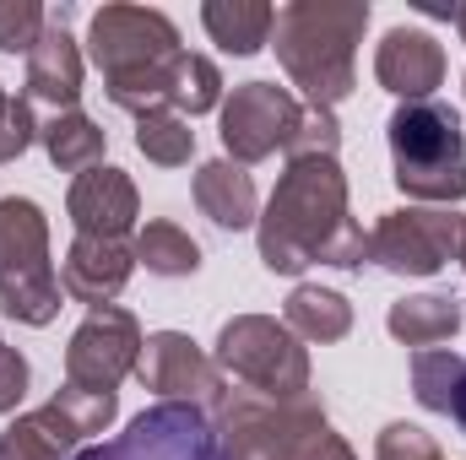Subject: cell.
Wrapping results in <instances>:
<instances>
[{
    "label": "cell",
    "mask_w": 466,
    "mask_h": 460,
    "mask_svg": "<svg viewBox=\"0 0 466 460\" xmlns=\"http://www.w3.org/2000/svg\"><path fill=\"white\" fill-rule=\"evenodd\" d=\"M260 265L277 276H299L304 265H369V233L348 212V174L337 157H288L260 223Z\"/></svg>",
    "instance_id": "1"
},
{
    "label": "cell",
    "mask_w": 466,
    "mask_h": 460,
    "mask_svg": "<svg viewBox=\"0 0 466 460\" xmlns=\"http://www.w3.org/2000/svg\"><path fill=\"white\" fill-rule=\"evenodd\" d=\"M87 55L104 71L109 104L147 119L174 109V65H179V27L152 5H98L87 27Z\"/></svg>",
    "instance_id": "2"
},
{
    "label": "cell",
    "mask_w": 466,
    "mask_h": 460,
    "mask_svg": "<svg viewBox=\"0 0 466 460\" xmlns=\"http://www.w3.org/2000/svg\"><path fill=\"white\" fill-rule=\"evenodd\" d=\"M369 0H288L271 22V49L309 109H331L358 87V44Z\"/></svg>",
    "instance_id": "3"
},
{
    "label": "cell",
    "mask_w": 466,
    "mask_h": 460,
    "mask_svg": "<svg viewBox=\"0 0 466 460\" xmlns=\"http://www.w3.org/2000/svg\"><path fill=\"white\" fill-rule=\"evenodd\" d=\"M390 163H396V190L429 206H461L466 201V135L461 115L440 98L429 104H401L390 125Z\"/></svg>",
    "instance_id": "4"
},
{
    "label": "cell",
    "mask_w": 466,
    "mask_h": 460,
    "mask_svg": "<svg viewBox=\"0 0 466 460\" xmlns=\"http://www.w3.org/2000/svg\"><path fill=\"white\" fill-rule=\"evenodd\" d=\"M60 276L49 260V217L27 195L0 201V309L16 325H55L60 315Z\"/></svg>",
    "instance_id": "5"
},
{
    "label": "cell",
    "mask_w": 466,
    "mask_h": 460,
    "mask_svg": "<svg viewBox=\"0 0 466 460\" xmlns=\"http://www.w3.org/2000/svg\"><path fill=\"white\" fill-rule=\"evenodd\" d=\"M218 368L271 401L309 395V346L271 315H233L218 331Z\"/></svg>",
    "instance_id": "6"
},
{
    "label": "cell",
    "mask_w": 466,
    "mask_h": 460,
    "mask_svg": "<svg viewBox=\"0 0 466 460\" xmlns=\"http://www.w3.org/2000/svg\"><path fill=\"white\" fill-rule=\"evenodd\" d=\"M76 460H228L212 412L185 406V401H157L141 417H130V428L115 434L109 445H87Z\"/></svg>",
    "instance_id": "7"
},
{
    "label": "cell",
    "mask_w": 466,
    "mask_h": 460,
    "mask_svg": "<svg viewBox=\"0 0 466 460\" xmlns=\"http://www.w3.org/2000/svg\"><path fill=\"white\" fill-rule=\"evenodd\" d=\"M320 401L299 395V401H271L255 390H228L212 412L223 455L228 460H299V434L309 423Z\"/></svg>",
    "instance_id": "8"
},
{
    "label": "cell",
    "mask_w": 466,
    "mask_h": 460,
    "mask_svg": "<svg viewBox=\"0 0 466 460\" xmlns=\"http://www.w3.org/2000/svg\"><path fill=\"white\" fill-rule=\"evenodd\" d=\"M299 125H304V98H293L277 82H244V87H233L228 98H223V109H218L223 152L238 168L266 163L271 152H288L293 135H299Z\"/></svg>",
    "instance_id": "9"
},
{
    "label": "cell",
    "mask_w": 466,
    "mask_h": 460,
    "mask_svg": "<svg viewBox=\"0 0 466 460\" xmlns=\"http://www.w3.org/2000/svg\"><path fill=\"white\" fill-rule=\"evenodd\" d=\"M461 223L451 206H396L369 233V260L390 276H434L456 260Z\"/></svg>",
    "instance_id": "10"
},
{
    "label": "cell",
    "mask_w": 466,
    "mask_h": 460,
    "mask_svg": "<svg viewBox=\"0 0 466 460\" xmlns=\"http://www.w3.org/2000/svg\"><path fill=\"white\" fill-rule=\"evenodd\" d=\"M141 342L147 336H141L130 309H119V304L87 309V320L71 331V346H66V385L119 395V385L141 363Z\"/></svg>",
    "instance_id": "11"
},
{
    "label": "cell",
    "mask_w": 466,
    "mask_h": 460,
    "mask_svg": "<svg viewBox=\"0 0 466 460\" xmlns=\"http://www.w3.org/2000/svg\"><path fill=\"white\" fill-rule=\"evenodd\" d=\"M136 379H141L157 401H185V406H201V412H218V401L228 395L218 357H207L185 331H152V336L141 342Z\"/></svg>",
    "instance_id": "12"
},
{
    "label": "cell",
    "mask_w": 466,
    "mask_h": 460,
    "mask_svg": "<svg viewBox=\"0 0 466 460\" xmlns=\"http://www.w3.org/2000/svg\"><path fill=\"white\" fill-rule=\"evenodd\" d=\"M374 82L401 104H429L445 87V49L423 27H390L374 49Z\"/></svg>",
    "instance_id": "13"
},
{
    "label": "cell",
    "mask_w": 466,
    "mask_h": 460,
    "mask_svg": "<svg viewBox=\"0 0 466 460\" xmlns=\"http://www.w3.org/2000/svg\"><path fill=\"white\" fill-rule=\"evenodd\" d=\"M66 212L82 238H125L141 217V195L130 185V174L115 163H98L87 174H76L71 195H66Z\"/></svg>",
    "instance_id": "14"
},
{
    "label": "cell",
    "mask_w": 466,
    "mask_h": 460,
    "mask_svg": "<svg viewBox=\"0 0 466 460\" xmlns=\"http://www.w3.org/2000/svg\"><path fill=\"white\" fill-rule=\"evenodd\" d=\"M130 271H136V249L125 238H82L76 233V244L66 249V265H60V287H66V298L104 309L125 293Z\"/></svg>",
    "instance_id": "15"
},
{
    "label": "cell",
    "mask_w": 466,
    "mask_h": 460,
    "mask_svg": "<svg viewBox=\"0 0 466 460\" xmlns=\"http://www.w3.org/2000/svg\"><path fill=\"white\" fill-rule=\"evenodd\" d=\"M66 16H71V5L49 11V27L27 55V98L55 104V115H71L82 98V49H76Z\"/></svg>",
    "instance_id": "16"
},
{
    "label": "cell",
    "mask_w": 466,
    "mask_h": 460,
    "mask_svg": "<svg viewBox=\"0 0 466 460\" xmlns=\"http://www.w3.org/2000/svg\"><path fill=\"white\" fill-rule=\"evenodd\" d=\"M196 206H201V217H212L218 228H255L260 223V195H255V179H249V168H238L233 157H212V163H201L196 168Z\"/></svg>",
    "instance_id": "17"
},
{
    "label": "cell",
    "mask_w": 466,
    "mask_h": 460,
    "mask_svg": "<svg viewBox=\"0 0 466 460\" xmlns=\"http://www.w3.org/2000/svg\"><path fill=\"white\" fill-rule=\"evenodd\" d=\"M82 434L66 423V412L55 401H44L38 412H22L16 423L0 428V460H76Z\"/></svg>",
    "instance_id": "18"
},
{
    "label": "cell",
    "mask_w": 466,
    "mask_h": 460,
    "mask_svg": "<svg viewBox=\"0 0 466 460\" xmlns=\"http://www.w3.org/2000/svg\"><path fill=\"white\" fill-rule=\"evenodd\" d=\"M385 331L401 346H418V352H423V346H440L461 331V304H456L451 293H412V298L390 304Z\"/></svg>",
    "instance_id": "19"
},
{
    "label": "cell",
    "mask_w": 466,
    "mask_h": 460,
    "mask_svg": "<svg viewBox=\"0 0 466 460\" xmlns=\"http://www.w3.org/2000/svg\"><path fill=\"white\" fill-rule=\"evenodd\" d=\"M282 325L299 336V342H342L352 331V304L337 287H315V282H299L288 293V309H282Z\"/></svg>",
    "instance_id": "20"
},
{
    "label": "cell",
    "mask_w": 466,
    "mask_h": 460,
    "mask_svg": "<svg viewBox=\"0 0 466 460\" xmlns=\"http://www.w3.org/2000/svg\"><path fill=\"white\" fill-rule=\"evenodd\" d=\"M201 22H207V33H212V44H223L228 55H260L266 44H271V22H277V11L266 5V0H207L201 5Z\"/></svg>",
    "instance_id": "21"
},
{
    "label": "cell",
    "mask_w": 466,
    "mask_h": 460,
    "mask_svg": "<svg viewBox=\"0 0 466 460\" xmlns=\"http://www.w3.org/2000/svg\"><path fill=\"white\" fill-rule=\"evenodd\" d=\"M38 141H44V152H49V163H55L60 174H87V168H98V163H104L109 130H104L93 115L71 109V115L49 119V125L38 130Z\"/></svg>",
    "instance_id": "22"
},
{
    "label": "cell",
    "mask_w": 466,
    "mask_h": 460,
    "mask_svg": "<svg viewBox=\"0 0 466 460\" xmlns=\"http://www.w3.org/2000/svg\"><path fill=\"white\" fill-rule=\"evenodd\" d=\"M130 249H136V265H147L152 276H196L201 271V244L179 223H163V217L136 233Z\"/></svg>",
    "instance_id": "23"
},
{
    "label": "cell",
    "mask_w": 466,
    "mask_h": 460,
    "mask_svg": "<svg viewBox=\"0 0 466 460\" xmlns=\"http://www.w3.org/2000/svg\"><path fill=\"white\" fill-rule=\"evenodd\" d=\"M136 152L147 163H157V168H185L190 152H196V130H190V119L174 115V109L147 115V119H136Z\"/></svg>",
    "instance_id": "24"
},
{
    "label": "cell",
    "mask_w": 466,
    "mask_h": 460,
    "mask_svg": "<svg viewBox=\"0 0 466 460\" xmlns=\"http://www.w3.org/2000/svg\"><path fill=\"white\" fill-rule=\"evenodd\" d=\"M212 109H223V76H218V65L207 60V55H179V65H174V115L196 119V115H212Z\"/></svg>",
    "instance_id": "25"
},
{
    "label": "cell",
    "mask_w": 466,
    "mask_h": 460,
    "mask_svg": "<svg viewBox=\"0 0 466 460\" xmlns=\"http://www.w3.org/2000/svg\"><path fill=\"white\" fill-rule=\"evenodd\" d=\"M461 368H466V357L451 352V346H423V352H412V395H418V406L451 412V390H456Z\"/></svg>",
    "instance_id": "26"
},
{
    "label": "cell",
    "mask_w": 466,
    "mask_h": 460,
    "mask_svg": "<svg viewBox=\"0 0 466 460\" xmlns=\"http://www.w3.org/2000/svg\"><path fill=\"white\" fill-rule=\"evenodd\" d=\"M49 401L66 412V423H71L82 439L104 434V428H109V423L119 417V395H104V390H76V385H60Z\"/></svg>",
    "instance_id": "27"
},
{
    "label": "cell",
    "mask_w": 466,
    "mask_h": 460,
    "mask_svg": "<svg viewBox=\"0 0 466 460\" xmlns=\"http://www.w3.org/2000/svg\"><path fill=\"white\" fill-rule=\"evenodd\" d=\"M44 27H49V11L38 0H0V55H33Z\"/></svg>",
    "instance_id": "28"
},
{
    "label": "cell",
    "mask_w": 466,
    "mask_h": 460,
    "mask_svg": "<svg viewBox=\"0 0 466 460\" xmlns=\"http://www.w3.org/2000/svg\"><path fill=\"white\" fill-rule=\"evenodd\" d=\"M374 460H445L434 434H423L418 423H385L374 439Z\"/></svg>",
    "instance_id": "29"
},
{
    "label": "cell",
    "mask_w": 466,
    "mask_h": 460,
    "mask_svg": "<svg viewBox=\"0 0 466 460\" xmlns=\"http://www.w3.org/2000/svg\"><path fill=\"white\" fill-rule=\"evenodd\" d=\"M38 119H33V104L27 98H0V163H16L33 141H38Z\"/></svg>",
    "instance_id": "30"
},
{
    "label": "cell",
    "mask_w": 466,
    "mask_h": 460,
    "mask_svg": "<svg viewBox=\"0 0 466 460\" xmlns=\"http://www.w3.org/2000/svg\"><path fill=\"white\" fill-rule=\"evenodd\" d=\"M299 460H358V455L348 450V439L331 428V417L315 406L309 423H304V434H299Z\"/></svg>",
    "instance_id": "31"
},
{
    "label": "cell",
    "mask_w": 466,
    "mask_h": 460,
    "mask_svg": "<svg viewBox=\"0 0 466 460\" xmlns=\"http://www.w3.org/2000/svg\"><path fill=\"white\" fill-rule=\"evenodd\" d=\"M22 395H27V357L16 346H5V336H0V417L16 412Z\"/></svg>",
    "instance_id": "32"
},
{
    "label": "cell",
    "mask_w": 466,
    "mask_h": 460,
    "mask_svg": "<svg viewBox=\"0 0 466 460\" xmlns=\"http://www.w3.org/2000/svg\"><path fill=\"white\" fill-rule=\"evenodd\" d=\"M445 417H456V428L466 434V368H461V379H456V390H451V412Z\"/></svg>",
    "instance_id": "33"
},
{
    "label": "cell",
    "mask_w": 466,
    "mask_h": 460,
    "mask_svg": "<svg viewBox=\"0 0 466 460\" xmlns=\"http://www.w3.org/2000/svg\"><path fill=\"white\" fill-rule=\"evenodd\" d=\"M456 260H461V271H466V223H461V249H456Z\"/></svg>",
    "instance_id": "34"
},
{
    "label": "cell",
    "mask_w": 466,
    "mask_h": 460,
    "mask_svg": "<svg viewBox=\"0 0 466 460\" xmlns=\"http://www.w3.org/2000/svg\"><path fill=\"white\" fill-rule=\"evenodd\" d=\"M456 27H461V44H466V5L456 11Z\"/></svg>",
    "instance_id": "35"
},
{
    "label": "cell",
    "mask_w": 466,
    "mask_h": 460,
    "mask_svg": "<svg viewBox=\"0 0 466 460\" xmlns=\"http://www.w3.org/2000/svg\"><path fill=\"white\" fill-rule=\"evenodd\" d=\"M0 98H5V93H0Z\"/></svg>",
    "instance_id": "36"
}]
</instances>
